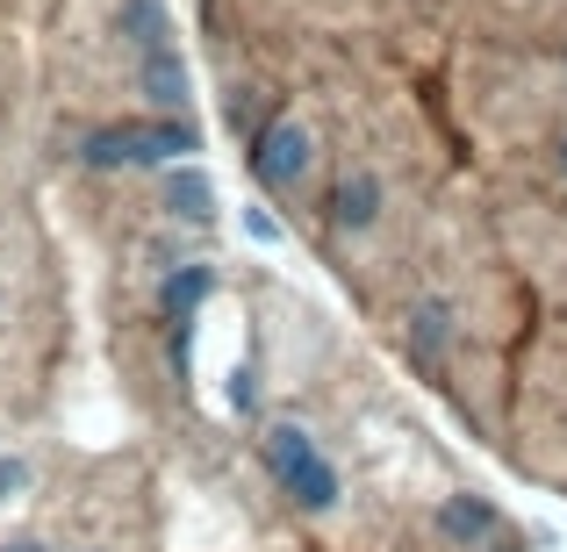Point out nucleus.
<instances>
[{
  "instance_id": "423d86ee",
  "label": "nucleus",
  "mask_w": 567,
  "mask_h": 552,
  "mask_svg": "<svg viewBox=\"0 0 567 552\" xmlns=\"http://www.w3.org/2000/svg\"><path fill=\"white\" fill-rule=\"evenodd\" d=\"M374 216H381V180L367 166L346 173L338 194H331V222H338V230H374Z\"/></svg>"
},
{
  "instance_id": "4468645a",
  "label": "nucleus",
  "mask_w": 567,
  "mask_h": 552,
  "mask_svg": "<svg viewBox=\"0 0 567 552\" xmlns=\"http://www.w3.org/2000/svg\"><path fill=\"white\" fill-rule=\"evenodd\" d=\"M560 173H567V144H560Z\"/></svg>"
},
{
  "instance_id": "ddd939ff",
  "label": "nucleus",
  "mask_w": 567,
  "mask_h": 552,
  "mask_svg": "<svg viewBox=\"0 0 567 552\" xmlns=\"http://www.w3.org/2000/svg\"><path fill=\"white\" fill-rule=\"evenodd\" d=\"M8 552H43V545H8Z\"/></svg>"
},
{
  "instance_id": "9d476101",
  "label": "nucleus",
  "mask_w": 567,
  "mask_h": 552,
  "mask_svg": "<svg viewBox=\"0 0 567 552\" xmlns=\"http://www.w3.org/2000/svg\"><path fill=\"white\" fill-rule=\"evenodd\" d=\"M173 216H187V222H208V216H216V194H208L202 173H173Z\"/></svg>"
},
{
  "instance_id": "6e6552de",
  "label": "nucleus",
  "mask_w": 567,
  "mask_h": 552,
  "mask_svg": "<svg viewBox=\"0 0 567 552\" xmlns=\"http://www.w3.org/2000/svg\"><path fill=\"white\" fill-rule=\"evenodd\" d=\"M402 337H410L416 360H439L445 337H453V331H445V302H416L410 316H402Z\"/></svg>"
},
{
  "instance_id": "20e7f679",
  "label": "nucleus",
  "mask_w": 567,
  "mask_h": 552,
  "mask_svg": "<svg viewBox=\"0 0 567 552\" xmlns=\"http://www.w3.org/2000/svg\"><path fill=\"white\" fill-rule=\"evenodd\" d=\"M439 539L445 545H467V552H503L496 502H482V496H445L439 502Z\"/></svg>"
},
{
  "instance_id": "7ed1b4c3",
  "label": "nucleus",
  "mask_w": 567,
  "mask_h": 552,
  "mask_svg": "<svg viewBox=\"0 0 567 552\" xmlns=\"http://www.w3.org/2000/svg\"><path fill=\"white\" fill-rule=\"evenodd\" d=\"M309 166H317V137H309L295 115H274V123L251 137V180H259V187L295 194L309 180Z\"/></svg>"
},
{
  "instance_id": "0eeeda50",
  "label": "nucleus",
  "mask_w": 567,
  "mask_h": 552,
  "mask_svg": "<svg viewBox=\"0 0 567 552\" xmlns=\"http://www.w3.org/2000/svg\"><path fill=\"white\" fill-rule=\"evenodd\" d=\"M123 29H130V43H137V58L173 51V22H166L158 0H123Z\"/></svg>"
},
{
  "instance_id": "f257e3e1",
  "label": "nucleus",
  "mask_w": 567,
  "mask_h": 552,
  "mask_svg": "<svg viewBox=\"0 0 567 552\" xmlns=\"http://www.w3.org/2000/svg\"><path fill=\"white\" fill-rule=\"evenodd\" d=\"M202 152V129L187 115H158V123H115V129H94L80 144V166L94 173H123V166H173V158H194Z\"/></svg>"
},
{
  "instance_id": "9b49d317",
  "label": "nucleus",
  "mask_w": 567,
  "mask_h": 552,
  "mask_svg": "<svg viewBox=\"0 0 567 552\" xmlns=\"http://www.w3.org/2000/svg\"><path fill=\"white\" fill-rule=\"evenodd\" d=\"M245 230H251V237H259V244H274V237H280V222H274V216H266V208H245Z\"/></svg>"
},
{
  "instance_id": "f8f14e48",
  "label": "nucleus",
  "mask_w": 567,
  "mask_h": 552,
  "mask_svg": "<svg viewBox=\"0 0 567 552\" xmlns=\"http://www.w3.org/2000/svg\"><path fill=\"white\" fill-rule=\"evenodd\" d=\"M22 473H29L22 459H0V496H8V488H22Z\"/></svg>"
},
{
  "instance_id": "1a4fd4ad",
  "label": "nucleus",
  "mask_w": 567,
  "mask_h": 552,
  "mask_svg": "<svg viewBox=\"0 0 567 552\" xmlns=\"http://www.w3.org/2000/svg\"><path fill=\"white\" fill-rule=\"evenodd\" d=\"M202 294H208V265H181V273L166 280V316L187 323L194 309H202Z\"/></svg>"
},
{
  "instance_id": "f03ea898",
  "label": "nucleus",
  "mask_w": 567,
  "mask_h": 552,
  "mask_svg": "<svg viewBox=\"0 0 567 552\" xmlns=\"http://www.w3.org/2000/svg\"><path fill=\"white\" fill-rule=\"evenodd\" d=\"M266 467H274V481L288 488L302 510L323 517L338 502V467L317 452V438H309L302 424H274V430H266Z\"/></svg>"
},
{
  "instance_id": "39448f33",
  "label": "nucleus",
  "mask_w": 567,
  "mask_h": 552,
  "mask_svg": "<svg viewBox=\"0 0 567 552\" xmlns=\"http://www.w3.org/2000/svg\"><path fill=\"white\" fill-rule=\"evenodd\" d=\"M137 72H144V94H152L158 115H187V65H181V51L137 58Z\"/></svg>"
}]
</instances>
